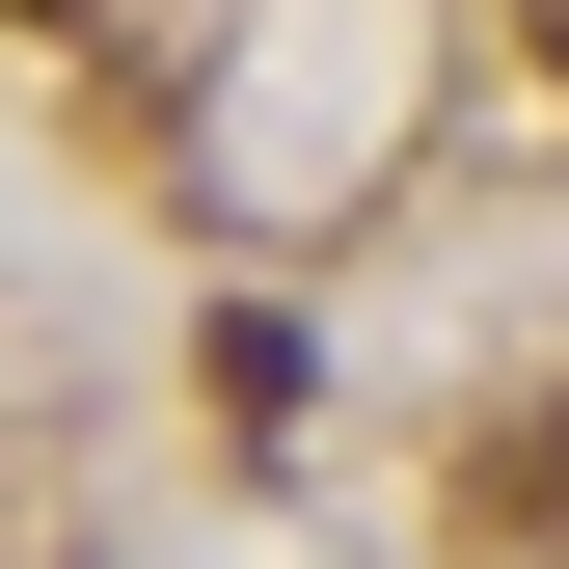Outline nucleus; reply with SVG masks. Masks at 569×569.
<instances>
[{
  "label": "nucleus",
  "instance_id": "f257e3e1",
  "mask_svg": "<svg viewBox=\"0 0 569 569\" xmlns=\"http://www.w3.org/2000/svg\"><path fill=\"white\" fill-rule=\"evenodd\" d=\"M461 516L488 542H569V407H488V435H461Z\"/></svg>",
  "mask_w": 569,
  "mask_h": 569
},
{
  "label": "nucleus",
  "instance_id": "f03ea898",
  "mask_svg": "<svg viewBox=\"0 0 569 569\" xmlns=\"http://www.w3.org/2000/svg\"><path fill=\"white\" fill-rule=\"evenodd\" d=\"M516 54H542V82H569V0H516Z\"/></svg>",
  "mask_w": 569,
  "mask_h": 569
},
{
  "label": "nucleus",
  "instance_id": "7ed1b4c3",
  "mask_svg": "<svg viewBox=\"0 0 569 569\" xmlns=\"http://www.w3.org/2000/svg\"><path fill=\"white\" fill-rule=\"evenodd\" d=\"M28 28H82V0H28Z\"/></svg>",
  "mask_w": 569,
  "mask_h": 569
}]
</instances>
